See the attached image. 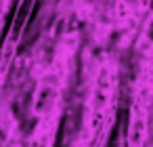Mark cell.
Masks as SVG:
<instances>
[{
	"label": "cell",
	"instance_id": "cell-1",
	"mask_svg": "<svg viewBox=\"0 0 153 147\" xmlns=\"http://www.w3.org/2000/svg\"><path fill=\"white\" fill-rule=\"evenodd\" d=\"M115 93H117V69L111 61H103L94 74L90 97L86 103V128H84V141L86 145H94L99 141L113 116L115 107Z\"/></svg>",
	"mask_w": 153,
	"mask_h": 147
},
{
	"label": "cell",
	"instance_id": "cell-2",
	"mask_svg": "<svg viewBox=\"0 0 153 147\" xmlns=\"http://www.w3.org/2000/svg\"><path fill=\"white\" fill-rule=\"evenodd\" d=\"M59 95H61V82L55 76L44 78L34 95V113L42 120L51 118L59 105Z\"/></svg>",
	"mask_w": 153,
	"mask_h": 147
},
{
	"label": "cell",
	"instance_id": "cell-3",
	"mask_svg": "<svg viewBox=\"0 0 153 147\" xmlns=\"http://www.w3.org/2000/svg\"><path fill=\"white\" fill-rule=\"evenodd\" d=\"M4 13H7V0H0V23L4 19Z\"/></svg>",
	"mask_w": 153,
	"mask_h": 147
}]
</instances>
